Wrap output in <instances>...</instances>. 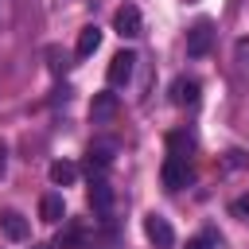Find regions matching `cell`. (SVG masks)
Returning a JSON list of instances; mask_svg holds the SVG:
<instances>
[{
  "label": "cell",
  "mask_w": 249,
  "mask_h": 249,
  "mask_svg": "<svg viewBox=\"0 0 249 249\" xmlns=\"http://www.w3.org/2000/svg\"><path fill=\"white\" fill-rule=\"evenodd\" d=\"M113 152H117V144H113V140H93V144L86 148V167H89V179H97V175H105V171H109Z\"/></svg>",
  "instance_id": "7a4b0ae2"
},
{
  "label": "cell",
  "mask_w": 249,
  "mask_h": 249,
  "mask_svg": "<svg viewBox=\"0 0 249 249\" xmlns=\"http://www.w3.org/2000/svg\"><path fill=\"white\" fill-rule=\"evenodd\" d=\"M132 66H136V54H132V51H117V54L109 58V70H105L109 86H124V82L132 78Z\"/></svg>",
  "instance_id": "52a82bcc"
},
{
  "label": "cell",
  "mask_w": 249,
  "mask_h": 249,
  "mask_svg": "<svg viewBox=\"0 0 249 249\" xmlns=\"http://www.w3.org/2000/svg\"><path fill=\"white\" fill-rule=\"evenodd\" d=\"M4 167H8V152H4V144H0V175H4Z\"/></svg>",
  "instance_id": "ffe728a7"
},
{
  "label": "cell",
  "mask_w": 249,
  "mask_h": 249,
  "mask_svg": "<svg viewBox=\"0 0 249 249\" xmlns=\"http://www.w3.org/2000/svg\"><path fill=\"white\" fill-rule=\"evenodd\" d=\"M97 47H101V27H97V23L82 27V31H78V47H74V51H78V58H89Z\"/></svg>",
  "instance_id": "8fae6325"
},
{
  "label": "cell",
  "mask_w": 249,
  "mask_h": 249,
  "mask_svg": "<svg viewBox=\"0 0 249 249\" xmlns=\"http://www.w3.org/2000/svg\"><path fill=\"white\" fill-rule=\"evenodd\" d=\"M78 237H82V230H78V226H70V230H66V233H62V237H58V245H62V249H66V245H74V241H78Z\"/></svg>",
  "instance_id": "ac0fdd59"
},
{
  "label": "cell",
  "mask_w": 249,
  "mask_h": 249,
  "mask_svg": "<svg viewBox=\"0 0 249 249\" xmlns=\"http://www.w3.org/2000/svg\"><path fill=\"white\" fill-rule=\"evenodd\" d=\"M47 175H51V183H54V187H74V183H78V167H74L70 160H54Z\"/></svg>",
  "instance_id": "7c38bea8"
},
{
  "label": "cell",
  "mask_w": 249,
  "mask_h": 249,
  "mask_svg": "<svg viewBox=\"0 0 249 249\" xmlns=\"http://www.w3.org/2000/svg\"><path fill=\"white\" fill-rule=\"evenodd\" d=\"M160 179H163V187H167V191H179V187H187V183H191V163H187L183 156H167V160H163V167H160Z\"/></svg>",
  "instance_id": "3957f363"
},
{
  "label": "cell",
  "mask_w": 249,
  "mask_h": 249,
  "mask_svg": "<svg viewBox=\"0 0 249 249\" xmlns=\"http://www.w3.org/2000/svg\"><path fill=\"white\" fill-rule=\"evenodd\" d=\"M233 210H237V214H245V222H249V198H237V202H233Z\"/></svg>",
  "instance_id": "d6986e66"
},
{
  "label": "cell",
  "mask_w": 249,
  "mask_h": 249,
  "mask_svg": "<svg viewBox=\"0 0 249 249\" xmlns=\"http://www.w3.org/2000/svg\"><path fill=\"white\" fill-rule=\"evenodd\" d=\"M210 43H214V23H210V19H198V23L187 31V54H191V58H202V54L210 51Z\"/></svg>",
  "instance_id": "277c9868"
},
{
  "label": "cell",
  "mask_w": 249,
  "mask_h": 249,
  "mask_svg": "<svg viewBox=\"0 0 249 249\" xmlns=\"http://www.w3.org/2000/svg\"><path fill=\"white\" fill-rule=\"evenodd\" d=\"M0 230H4V237H8V241H27V237H31L27 218H23V214H16V210H4V214H0Z\"/></svg>",
  "instance_id": "9c48e42d"
},
{
  "label": "cell",
  "mask_w": 249,
  "mask_h": 249,
  "mask_svg": "<svg viewBox=\"0 0 249 249\" xmlns=\"http://www.w3.org/2000/svg\"><path fill=\"white\" fill-rule=\"evenodd\" d=\"M113 31H117L121 39H136V35H140V8H136V4H121L117 16H113Z\"/></svg>",
  "instance_id": "8992f818"
},
{
  "label": "cell",
  "mask_w": 249,
  "mask_h": 249,
  "mask_svg": "<svg viewBox=\"0 0 249 249\" xmlns=\"http://www.w3.org/2000/svg\"><path fill=\"white\" fill-rule=\"evenodd\" d=\"M187 249H214V237H210V233H198V237L187 241Z\"/></svg>",
  "instance_id": "e0dca14e"
},
{
  "label": "cell",
  "mask_w": 249,
  "mask_h": 249,
  "mask_svg": "<svg viewBox=\"0 0 249 249\" xmlns=\"http://www.w3.org/2000/svg\"><path fill=\"white\" fill-rule=\"evenodd\" d=\"M35 249H51V245H35Z\"/></svg>",
  "instance_id": "44dd1931"
},
{
  "label": "cell",
  "mask_w": 249,
  "mask_h": 249,
  "mask_svg": "<svg viewBox=\"0 0 249 249\" xmlns=\"http://www.w3.org/2000/svg\"><path fill=\"white\" fill-rule=\"evenodd\" d=\"M117 117V97L113 93H97L93 101H89V121L93 124H109Z\"/></svg>",
  "instance_id": "30bf717a"
},
{
  "label": "cell",
  "mask_w": 249,
  "mask_h": 249,
  "mask_svg": "<svg viewBox=\"0 0 249 249\" xmlns=\"http://www.w3.org/2000/svg\"><path fill=\"white\" fill-rule=\"evenodd\" d=\"M167 148H171V156H183V160H187V156L195 152V140H191L187 132H171V136H167Z\"/></svg>",
  "instance_id": "9a60e30c"
},
{
  "label": "cell",
  "mask_w": 249,
  "mask_h": 249,
  "mask_svg": "<svg viewBox=\"0 0 249 249\" xmlns=\"http://www.w3.org/2000/svg\"><path fill=\"white\" fill-rule=\"evenodd\" d=\"M233 74H237L241 82H249V35H241V39L233 43Z\"/></svg>",
  "instance_id": "5bb4252c"
},
{
  "label": "cell",
  "mask_w": 249,
  "mask_h": 249,
  "mask_svg": "<svg viewBox=\"0 0 249 249\" xmlns=\"http://www.w3.org/2000/svg\"><path fill=\"white\" fill-rule=\"evenodd\" d=\"M62 214H66L62 195H43V202H39V218H43L47 226H58V222H62Z\"/></svg>",
  "instance_id": "4fadbf2b"
},
{
  "label": "cell",
  "mask_w": 249,
  "mask_h": 249,
  "mask_svg": "<svg viewBox=\"0 0 249 249\" xmlns=\"http://www.w3.org/2000/svg\"><path fill=\"white\" fill-rule=\"evenodd\" d=\"M144 233H148V241H152L156 249H171V245H175V230L167 226L163 214H148V218H144Z\"/></svg>",
  "instance_id": "5b68a950"
},
{
  "label": "cell",
  "mask_w": 249,
  "mask_h": 249,
  "mask_svg": "<svg viewBox=\"0 0 249 249\" xmlns=\"http://www.w3.org/2000/svg\"><path fill=\"white\" fill-rule=\"evenodd\" d=\"M16 23V0H0V31H12Z\"/></svg>",
  "instance_id": "2e32d148"
},
{
  "label": "cell",
  "mask_w": 249,
  "mask_h": 249,
  "mask_svg": "<svg viewBox=\"0 0 249 249\" xmlns=\"http://www.w3.org/2000/svg\"><path fill=\"white\" fill-rule=\"evenodd\" d=\"M86 198H89V210H93V214H101V218H109V214H113V202H117V195H113V187H109V179H105V175L89 179V191H86Z\"/></svg>",
  "instance_id": "6da1fadb"
},
{
  "label": "cell",
  "mask_w": 249,
  "mask_h": 249,
  "mask_svg": "<svg viewBox=\"0 0 249 249\" xmlns=\"http://www.w3.org/2000/svg\"><path fill=\"white\" fill-rule=\"evenodd\" d=\"M171 105H179V109H191V105H198V82L179 74V78L171 82Z\"/></svg>",
  "instance_id": "ba28073f"
}]
</instances>
